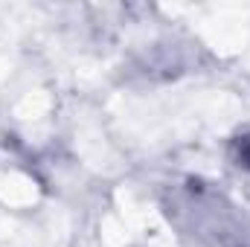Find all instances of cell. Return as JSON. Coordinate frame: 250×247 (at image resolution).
Listing matches in <instances>:
<instances>
[{"label": "cell", "instance_id": "cell-1", "mask_svg": "<svg viewBox=\"0 0 250 247\" xmlns=\"http://www.w3.org/2000/svg\"><path fill=\"white\" fill-rule=\"evenodd\" d=\"M236 154H239V163L250 169V134H245V137L236 140Z\"/></svg>", "mask_w": 250, "mask_h": 247}]
</instances>
